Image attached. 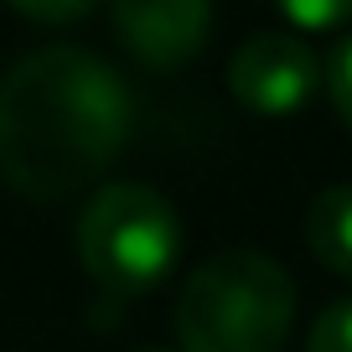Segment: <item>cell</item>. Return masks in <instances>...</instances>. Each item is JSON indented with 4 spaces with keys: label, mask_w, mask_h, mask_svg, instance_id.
<instances>
[{
    "label": "cell",
    "mask_w": 352,
    "mask_h": 352,
    "mask_svg": "<svg viewBox=\"0 0 352 352\" xmlns=\"http://www.w3.org/2000/svg\"><path fill=\"white\" fill-rule=\"evenodd\" d=\"M16 16L36 21V26H63V21H88L94 6H83V0H67V6H16Z\"/></svg>",
    "instance_id": "obj_10"
},
{
    "label": "cell",
    "mask_w": 352,
    "mask_h": 352,
    "mask_svg": "<svg viewBox=\"0 0 352 352\" xmlns=\"http://www.w3.org/2000/svg\"><path fill=\"white\" fill-rule=\"evenodd\" d=\"M321 83H327L331 109H337L342 124L352 130V32L342 36V42H331L327 63H321Z\"/></svg>",
    "instance_id": "obj_7"
},
{
    "label": "cell",
    "mask_w": 352,
    "mask_h": 352,
    "mask_svg": "<svg viewBox=\"0 0 352 352\" xmlns=\"http://www.w3.org/2000/svg\"><path fill=\"white\" fill-rule=\"evenodd\" d=\"M78 264L109 296H145L182 259V218L145 182H109L83 202L73 228Z\"/></svg>",
    "instance_id": "obj_3"
},
{
    "label": "cell",
    "mask_w": 352,
    "mask_h": 352,
    "mask_svg": "<svg viewBox=\"0 0 352 352\" xmlns=\"http://www.w3.org/2000/svg\"><path fill=\"white\" fill-rule=\"evenodd\" d=\"M280 16H285L300 36H306V32H331V26L352 21V0H321V6H316V0H290Z\"/></svg>",
    "instance_id": "obj_9"
},
{
    "label": "cell",
    "mask_w": 352,
    "mask_h": 352,
    "mask_svg": "<svg viewBox=\"0 0 352 352\" xmlns=\"http://www.w3.org/2000/svg\"><path fill=\"white\" fill-rule=\"evenodd\" d=\"M140 352H176V347H140Z\"/></svg>",
    "instance_id": "obj_11"
},
{
    "label": "cell",
    "mask_w": 352,
    "mask_h": 352,
    "mask_svg": "<svg viewBox=\"0 0 352 352\" xmlns=\"http://www.w3.org/2000/svg\"><path fill=\"white\" fill-rule=\"evenodd\" d=\"M135 135V94L88 47H36L0 78V182L63 202L94 187Z\"/></svg>",
    "instance_id": "obj_1"
},
{
    "label": "cell",
    "mask_w": 352,
    "mask_h": 352,
    "mask_svg": "<svg viewBox=\"0 0 352 352\" xmlns=\"http://www.w3.org/2000/svg\"><path fill=\"white\" fill-rule=\"evenodd\" d=\"M306 352H352V296L331 300V306L311 321Z\"/></svg>",
    "instance_id": "obj_8"
},
{
    "label": "cell",
    "mask_w": 352,
    "mask_h": 352,
    "mask_svg": "<svg viewBox=\"0 0 352 352\" xmlns=\"http://www.w3.org/2000/svg\"><path fill=\"white\" fill-rule=\"evenodd\" d=\"M321 83V63L296 32H254L239 52L228 57V94L249 114L285 120L306 109Z\"/></svg>",
    "instance_id": "obj_4"
},
{
    "label": "cell",
    "mask_w": 352,
    "mask_h": 352,
    "mask_svg": "<svg viewBox=\"0 0 352 352\" xmlns=\"http://www.w3.org/2000/svg\"><path fill=\"white\" fill-rule=\"evenodd\" d=\"M109 21L124 52L155 73L192 63L212 36V11L202 0H130V6H114Z\"/></svg>",
    "instance_id": "obj_5"
},
{
    "label": "cell",
    "mask_w": 352,
    "mask_h": 352,
    "mask_svg": "<svg viewBox=\"0 0 352 352\" xmlns=\"http://www.w3.org/2000/svg\"><path fill=\"white\" fill-rule=\"evenodd\" d=\"M306 249L331 275L352 280V187H327L306 208Z\"/></svg>",
    "instance_id": "obj_6"
},
{
    "label": "cell",
    "mask_w": 352,
    "mask_h": 352,
    "mask_svg": "<svg viewBox=\"0 0 352 352\" xmlns=\"http://www.w3.org/2000/svg\"><path fill=\"white\" fill-rule=\"evenodd\" d=\"M176 352H280L296 327V280L259 249H218L176 296Z\"/></svg>",
    "instance_id": "obj_2"
}]
</instances>
